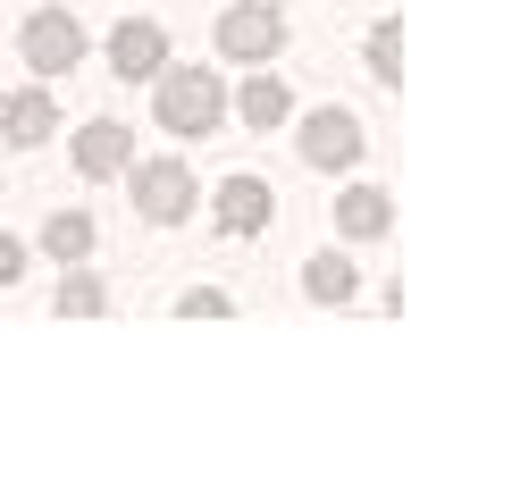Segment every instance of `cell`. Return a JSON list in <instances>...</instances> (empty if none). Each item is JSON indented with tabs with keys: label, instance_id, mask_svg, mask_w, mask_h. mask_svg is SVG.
I'll list each match as a JSON object with an SVG mask.
<instances>
[{
	"label": "cell",
	"instance_id": "6da1fadb",
	"mask_svg": "<svg viewBox=\"0 0 512 478\" xmlns=\"http://www.w3.org/2000/svg\"><path fill=\"white\" fill-rule=\"evenodd\" d=\"M152 84H160L152 110H160L168 135H210V126L227 118V84L210 76V68H160Z\"/></svg>",
	"mask_w": 512,
	"mask_h": 478
},
{
	"label": "cell",
	"instance_id": "7a4b0ae2",
	"mask_svg": "<svg viewBox=\"0 0 512 478\" xmlns=\"http://www.w3.org/2000/svg\"><path fill=\"white\" fill-rule=\"evenodd\" d=\"M126 177H135V210H143L152 227L194 219V202H202V185H194V168H185V160H135Z\"/></svg>",
	"mask_w": 512,
	"mask_h": 478
},
{
	"label": "cell",
	"instance_id": "3957f363",
	"mask_svg": "<svg viewBox=\"0 0 512 478\" xmlns=\"http://www.w3.org/2000/svg\"><path fill=\"white\" fill-rule=\"evenodd\" d=\"M17 59H26L42 84H51V76H68L76 59H84V26H76L68 9H34L26 26H17Z\"/></svg>",
	"mask_w": 512,
	"mask_h": 478
},
{
	"label": "cell",
	"instance_id": "277c9868",
	"mask_svg": "<svg viewBox=\"0 0 512 478\" xmlns=\"http://www.w3.org/2000/svg\"><path fill=\"white\" fill-rule=\"evenodd\" d=\"M219 51L244 59V68H269V59L286 51V17H277L269 0H236V9L219 17Z\"/></svg>",
	"mask_w": 512,
	"mask_h": 478
},
{
	"label": "cell",
	"instance_id": "5b68a950",
	"mask_svg": "<svg viewBox=\"0 0 512 478\" xmlns=\"http://www.w3.org/2000/svg\"><path fill=\"white\" fill-rule=\"evenodd\" d=\"M160 68H168V26H160V17H118V26H110V76L152 84Z\"/></svg>",
	"mask_w": 512,
	"mask_h": 478
},
{
	"label": "cell",
	"instance_id": "8992f818",
	"mask_svg": "<svg viewBox=\"0 0 512 478\" xmlns=\"http://www.w3.org/2000/svg\"><path fill=\"white\" fill-rule=\"evenodd\" d=\"M303 160L311 168H353L361 160V118L353 110H311L303 118Z\"/></svg>",
	"mask_w": 512,
	"mask_h": 478
},
{
	"label": "cell",
	"instance_id": "52a82bcc",
	"mask_svg": "<svg viewBox=\"0 0 512 478\" xmlns=\"http://www.w3.org/2000/svg\"><path fill=\"white\" fill-rule=\"evenodd\" d=\"M76 168H84V177H126V168H135V135H126V126L118 118H93V126H84V135H76Z\"/></svg>",
	"mask_w": 512,
	"mask_h": 478
},
{
	"label": "cell",
	"instance_id": "ba28073f",
	"mask_svg": "<svg viewBox=\"0 0 512 478\" xmlns=\"http://www.w3.org/2000/svg\"><path fill=\"white\" fill-rule=\"evenodd\" d=\"M0 135H9L17 151H42L59 135V101L42 93V84H34V93H9V101H0Z\"/></svg>",
	"mask_w": 512,
	"mask_h": 478
},
{
	"label": "cell",
	"instance_id": "9c48e42d",
	"mask_svg": "<svg viewBox=\"0 0 512 478\" xmlns=\"http://www.w3.org/2000/svg\"><path fill=\"white\" fill-rule=\"evenodd\" d=\"M210 210H219L227 235H261V227H269V185H261V177H227Z\"/></svg>",
	"mask_w": 512,
	"mask_h": 478
},
{
	"label": "cell",
	"instance_id": "30bf717a",
	"mask_svg": "<svg viewBox=\"0 0 512 478\" xmlns=\"http://www.w3.org/2000/svg\"><path fill=\"white\" fill-rule=\"evenodd\" d=\"M336 227H345L353 244H378V235L395 227V210H387L378 185H345V193H336Z\"/></svg>",
	"mask_w": 512,
	"mask_h": 478
},
{
	"label": "cell",
	"instance_id": "8fae6325",
	"mask_svg": "<svg viewBox=\"0 0 512 478\" xmlns=\"http://www.w3.org/2000/svg\"><path fill=\"white\" fill-rule=\"evenodd\" d=\"M236 118H244V126H261V135H277V126L294 118V101H286V84H277V76L261 68V76H252L244 93H236Z\"/></svg>",
	"mask_w": 512,
	"mask_h": 478
},
{
	"label": "cell",
	"instance_id": "7c38bea8",
	"mask_svg": "<svg viewBox=\"0 0 512 478\" xmlns=\"http://www.w3.org/2000/svg\"><path fill=\"white\" fill-rule=\"evenodd\" d=\"M42 252H51L59 269L93 260V219H84V210H51V219H42Z\"/></svg>",
	"mask_w": 512,
	"mask_h": 478
},
{
	"label": "cell",
	"instance_id": "4fadbf2b",
	"mask_svg": "<svg viewBox=\"0 0 512 478\" xmlns=\"http://www.w3.org/2000/svg\"><path fill=\"white\" fill-rule=\"evenodd\" d=\"M303 294H311V302H353V294H361L353 260H345V252H319V260H303Z\"/></svg>",
	"mask_w": 512,
	"mask_h": 478
},
{
	"label": "cell",
	"instance_id": "5bb4252c",
	"mask_svg": "<svg viewBox=\"0 0 512 478\" xmlns=\"http://www.w3.org/2000/svg\"><path fill=\"white\" fill-rule=\"evenodd\" d=\"M101 311H110V286H101V277L76 260V269L59 277V319H101Z\"/></svg>",
	"mask_w": 512,
	"mask_h": 478
},
{
	"label": "cell",
	"instance_id": "9a60e30c",
	"mask_svg": "<svg viewBox=\"0 0 512 478\" xmlns=\"http://www.w3.org/2000/svg\"><path fill=\"white\" fill-rule=\"evenodd\" d=\"M370 76H378V84H395V76H403V34H395V26H378V34H370Z\"/></svg>",
	"mask_w": 512,
	"mask_h": 478
},
{
	"label": "cell",
	"instance_id": "2e32d148",
	"mask_svg": "<svg viewBox=\"0 0 512 478\" xmlns=\"http://www.w3.org/2000/svg\"><path fill=\"white\" fill-rule=\"evenodd\" d=\"M177 311H185V319H227L236 302H227L219 286H194V294H177Z\"/></svg>",
	"mask_w": 512,
	"mask_h": 478
},
{
	"label": "cell",
	"instance_id": "e0dca14e",
	"mask_svg": "<svg viewBox=\"0 0 512 478\" xmlns=\"http://www.w3.org/2000/svg\"><path fill=\"white\" fill-rule=\"evenodd\" d=\"M17 277H26V244H17V235H0V294H9Z\"/></svg>",
	"mask_w": 512,
	"mask_h": 478
}]
</instances>
